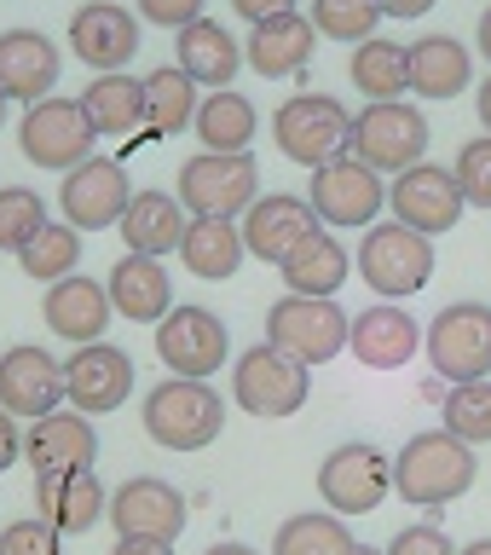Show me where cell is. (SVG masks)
Returning a JSON list of instances; mask_svg holds the SVG:
<instances>
[{"label": "cell", "instance_id": "6da1fadb", "mask_svg": "<svg viewBox=\"0 0 491 555\" xmlns=\"http://www.w3.org/2000/svg\"><path fill=\"white\" fill-rule=\"evenodd\" d=\"M480 463H475V446H463L457 434L445 428H428V434H411L393 457V492L411 503V509H445L457 503L468 486H475Z\"/></svg>", "mask_w": 491, "mask_h": 555}, {"label": "cell", "instance_id": "7a4b0ae2", "mask_svg": "<svg viewBox=\"0 0 491 555\" xmlns=\"http://www.w3.org/2000/svg\"><path fill=\"white\" fill-rule=\"evenodd\" d=\"M225 428V399L208 382L191 376H163L145 393V434L163 451H203Z\"/></svg>", "mask_w": 491, "mask_h": 555}, {"label": "cell", "instance_id": "3957f363", "mask_svg": "<svg viewBox=\"0 0 491 555\" xmlns=\"http://www.w3.org/2000/svg\"><path fill=\"white\" fill-rule=\"evenodd\" d=\"M272 139L289 163L324 168L353 151V111L330 93H295L272 111Z\"/></svg>", "mask_w": 491, "mask_h": 555}, {"label": "cell", "instance_id": "277c9868", "mask_svg": "<svg viewBox=\"0 0 491 555\" xmlns=\"http://www.w3.org/2000/svg\"><path fill=\"white\" fill-rule=\"evenodd\" d=\"M359 278L382 301H405V295L434 284V237L411 232L399 220H376L359 237Z\"/></svg>", "mask_w": 491, "mask_h": 555}, {"label": "cell", "instance_id": "5b68a950", "mask_svg": "<svg viewBox=\"0 0 491 555\" xmlns=\"http://www.w3.org/2000/svg\"><path fill=\"white\" fill-rule=\"evenodd\" d=\"M347 330H353V319L336 301H319V295H277L267 307V347L307 364V371H319L341 353Z\"/></svg>", "mask_w": 491, "mask_h": 555}, {"label": "cell", "instance_id": "8992f818", "mask_svg": "<svg viewBox=\"0 0 491 555\" xmlns=\"http://www.w3.org/2000/svg\"><path fill=\"white\" fill-rule=\"evenodd\" d=\"M428 364L440 371V382L463 388V382L491 376V307L486 301H451L428 319L423 330Z\"/></svg>", "mask_w": 491, "mask_h": 555}, {"label": "cell", "instance_id": "52a82bcc", "mask_svg": "<svg viewBox=\"0 0 491 555\" xmlns=\"http://www.w3.org/2000/svg\"><path fill=\"white\" fill-rule=\"evenodd\" d=\"M307 203H312V215H319V225H336V232H371L376 215L388 208V180L347 151V156H336V163L312 168Z\"/></svg>", "mask_w": 491, "mask_h": 555}, {"label": "cell", "instance_id": "ba28073f", "mask_svg": "<svg viewBox=\"0 0 491 555\" xmlns=\"http://www.w3.org/2000/svg\"><path fill=\"white\" fill-rule=\"evenodd\" d=\"M99 145V128L87 121L81 111V99H41V104H29L24 121H17V151L29 156L35 168H47V173H69V168H81L87 156H93Z\"/></svg>", "mask_w": 491, "mask_h": 555}, {"label": "cell", "instance_id": "9c48e42d", "mask_svg": "<svg viewBox=\"0 0 491 555\" xmlns=\"http://www.w3.org/2000/svg\"><path fill=\"white\" fill-rule=\"evenodd\" d=\"M255 197H260V168H255L249 151H237V156L197 151V156L180 168V203L191 208V215L237 220V215H249Z\"/></svg>", "mask_w": 491, "mask_h": 555}, {"label": "cell", "instance_id": "30bf717a", "mask_svg": "<svg viewBox=\"0 0 491 555\" xmlns=\"http://www.w3.org/2000/svg\"><path fill=\"white\" fill-rule=\"evenodd\" d=\"M353 156L376 173H405L428 156V116L416 104H364L353 116Z\"/></svg>", "mask_w": 491, "mask_h": 555}, {"label": "cell", "instance_id": "8fae6325", "mask_svg": "<svg viewBox=\"0 0 491 555\" xmlns=\"http://www.w3.org/2000/svg\"><path fill=\"white\" fill-rule=\"evenodd\" d=\"M393 492V457L376 451L371 440H347L319 463V498L330 503V515H376L382 498Z\"/></svg>", "mask_w": 491, "mask_h": 555}, {"label": "cell", "instance_id": "7c38bea8", "mask_svg": "<svg viewBox=\"0 0 491 555\" xmlns=\"http://www.w3.org/2000/svg\"><path fill=\"white\" fill-rule=\"evenodd\" d=\"M307 393H312V371H307V364H295V359H284L267 341L249 347V353L237 359V371H232V399L249 416H267V423L295 416L307 405Z\"/></svg>", "mask_w": 491, "mask_h": 555}, {"label": "cell", "instance_id": "4fadbf2b", "mask_svg": "<svg viewBox=\"0 0 491 555\" xmlns=\"http://www.w3.org/2000/svg\"><path fill=\"white\" fill-rule=\"evenodd\" d=\"M156 330V359L168 364L173 376H191V382H208L232 353V330H225L220 312L208 307H173Z\"/></svg>", "mask_w": 491, "mask_h": 555}, {"label": "cell", "instance_id": "5bb4252c", "mask_svg": "<svg viewBox=\"0 0 491 555\" xmlns=\"http://www.w3.org/2000/svg\"><path fill=\"white\" fill-rule=\"evenodd\" d=\"M388 208H393L399 225H411V232H423V237H440V232H451V225L463 220L468 197H463V185H457L451 168L416 163V168H405L388 185Z\"/></svg>", "mask_w": 491, "mask_h": 555}, {"label": "cell", "instance_id": "9a60e30c", "mask_svg": "<svg viewBox=\"0 0 491 555\" xmlns=\"http://www.w3.org/2000/svg\"><path fill=\"white\" fill-rule=\"evenodd\" d=\"M104 520L116 527V538H156V544H173V538L185 532V492L156 475H133L121 480L111 492V509H104Z\"/></svg>", "mask_w": 491, "mask_h": 555}, {"label": "cell", "instance_id": "2e32d148", "mask_svg": "<svg viewBox=\"0 0 491 555\" xmlns=\"http://www.w3.org/2000/svg\"><path fill=\"white\" fill-rule=\"evenodd\" d=\"M128 203H133V180H128L121 163H111V156H87V163L69 168L64 185H59V208H64V220L76 225V232L121 225Z\"/></svg>", "mask_w": 491, "mask_h": 555}, {"label": "cell", "instance_id": "e0dca14e", "mask_svg": "<svg viewBox=\"0 0 491 555\" xmlns=\"http://www.w3.org/2000/svg\"><path fill=\"white\" fill-rule=\"evenodd\" d=\"M312 232H324L319 215H312V203L289 197V191H267V197H255L249 215H243V249L255 260H267V267H284Z\"/></svg>", "mask_w": 491, "mask_h": 555}, {"label": "cell", "instance_id": "ac0fdd59", "mask_svg": "<svg viewBox=\"0 0 491 555\" xmlns=\"http://www.w3.org/2000/svg\"><path fill=\"white\" fill-rule=\"evenodd\" d=\"M133 393V359L111 341H87L64 359V399L81 416H104Z\"/></svg>", "mask_w": 491, "mask_h": 555}, {"label": "cell", "instance_id": "d6986e66", "mask_svg": "<svg viewBox=\"0 0 491 555\" xmlns=\"http://www.w3.org/2000/svg\"><path fill=\"white\" fill-rule=\"evenodd\" d=\"M104 509H111V492L99 486L93 468H52V475H35V515H41L59 538L93 532L104 520Z\"/></svg>", "mask_w": 491, "mask_h": 555}, {"label": "cell", "instance_id": "ffe728a7", "mask_svg": "<svg viewBox=\"0 0 491 555\" xmlns=\"http://www.w3.org/2000/svg\"><path fill=\"white\" fill-rule=\"evenodd\" d=\"M69 47H76V59L93 64L99 76L128 69V59L139 52V17L121 7V0H87V7L69 12Z\"/></svg>", "mask_w": 491, "mask_h": 555}, {"label": "cell", "instance_id": "44dd1931", "mask_svg": "<svg viewBox=\"0 0 491 555\" xmlns=\"http://www.w3.org/2000/svg\"><path fill=\"white\" fill-rule=\"evenodd\" d=\"M64 405V364L47 347H7L0 353V411L41 423Z\"/></svg>", "mask_w": 491, "mask_h": 555}, {"label": "cell", "instance_id": "7402d4cb", "mask_svg": "<svg viewBox=\"0 0 491 555\" xmlns=\"http://www.w3.org/2000/svg\"><path fill=\"white\" fill-rule=\"evenodd\" d=\"M312 52H319L312 17L307 12H284V17H267V24L249 29L243 64H249L260 81H289V76H301V69L312 64Z\"/></svg>", "mask_w": 491, "mask_h": 555}, {"label": "cell", "instance_id": "603a6c76", "mask_svg": "<svg viewBox=\"0 0 491 555\" xmlns=\"http://www.w3.org/2000/svg\"><path fill=\"white\" fill-rule=\"evenodd\" d=\"M347 347H353V359L371 364V371H405L411 353L423 347V324H416L399 301H376V307L353 312Z\"/></svg>", "mask_w": 491, "mask_h": 555}, {"label": "cell", "instance_id": "cb8c5ba5", "mask_svg": "<svg viewBox=\"0 0 491 555\" xmlns=\"http://www.w3.org/2000/svg\"><path fill=\"white\" fill-rule=\"evenodd\" d=\"M111 289L99 284V278H59V284H47V301H41V319L52 336H64L69 347H87V341H104V330H111Z\"/></svg>", "mask_w": 491, "mask_h": 555}, {"label": "cell", "instance_id": "d4e9b609", "mask_svg": "<svg viewBox=\"0 0 491 555\" xmlns=\"http://www.w3.org/2000/svg\"><path fill=\"white\" fill-rule=\"evenodd\" d=\"M64 69V52L47 41L41 29H7L0 35V93L17 104H41L52 99Z\"/></svg>", "mask_w": 491, "mask_h": 555}, {"label": "cell", "instance_id": "484cf974", "mask_svg": "<svg viewBox=\"0 0 491 555\" xmlns=\"http://www.w3.org/2000/svg\"><path fill=\"white\" fill-rule=\"evenodd\" d=\"M104 289H111V307L128 324H163L173 312V278L163 260L151 255H121L111 272H104Z\"/></svg>", "mask_w": 491, "mask_h": 555}, {"label": "cell", "instance_id": "4316f807", "mask_svg": "<svg viewBox=\"0 0 491 555\" xmlns=\"http://www.w3.org/2000/svg\"><path fill=\"white\" fill-rule=\"evenodd\" d=\"M24 451H29L35 475H52V468H93L99 463V428H93V416H81L69 405V411H52L41 423H29Z\"/></svg>", "mask_w": 491, "mask_h": 555}, {"label": "cell", "instance_id": "83f0119b", "mask_svg": "<svg viewBox=\"0 0 491 555\" xmlns=\"http://www.w3.org/2000/svg\"><path fill=\"white\" fill-rule=\"evenodd\" d=\"M180 237H185V203L168 197V191H133L128 215H121V243L128 255H180Z\"/></svg>", "mask_w": 491, "mask_h": 555}, {"label": "cell", "instance_id": "f1b7e54d", "mask_svg": "<svg viewBox=\"0 0 491 555\" xmlns=\"http://www.w3.org/2000/svg\"><path fill=\"white\" fill-rule=\"evenodd\" d=\"M180 69L197 87H232L237 81V69H243V41L225 24H215V17H197V24H185L180 29Z\"/></svg>", "mask_w": 491, "mask_h": 555}, {"label": "cell", "instance_id": "f546056e", "mask_svg": "<svg viewBox=\"0 0 491 555\" xmlns=\"http://www.w3.org/2000/svg\"><path fill=\"white\" fill-rule=\"evenodd\" d=\"M180 260H185L191 278H208V284L237 278V267L249 260V249H243V225H237V220L191 215V220H185V237H180Z\"/></svg>", "mask_w": 491, "mask_h": 555}, {"label": "cell", "instance_id": "4dcf8cb0", "mask_svg": "<svg viewBox=\"0 0 491 555\" xmlns=\"http://www.w3.org/2000/svg\"><path fill=\"white\" fill-rule=\"evenodd\" d=\"M405 64H411V93H423V99H457V93H468V81H475V59H468V47L451 41V35H423V41H411Z\"/></svg>", "mask_w": 491, "mask_h": 555}, {"label": "cell", "instance_id": "1f68e13d", "mask_svg": "<svg viewBox=\"0 0 491 555\" xmlns=\"http://www.w3.org/2000/svg\"><path fill=\"white\" fill-rule=\"evenodd\" d=\"M87 121L99 128V139H128L145 128V76H128V69H111V76H93L81 93Z\"/></svg>", "mask_w": 491, "mask_h": 555}, {"label": "cell", "instance_id": "d6a6232c", "mask_svg": "<svg viewBox=\"0 0 491 555\" xmlns=\"http://www.w3.org/2000/svg\"><path fill=\"white\" fill-rule=\"evenodd\" d=\"M277 272H284L289 295H319V301H336V289L347 284V272H353V255H347V243L336 232H312Z\"/></svg>", "mask_w": 491, "mask_h": 555}, {"label": "cell", "instance_id": "836d02e7", "mask_svg": "<svg viewBox=\"0 0 491 555\" xmlns=\"http://www.w3.org/2000/svg\"><path fill=\"white\" fill-rule=\"evenodd\" d=\"M347 76H353V93H364L371 104H393L399 93H411L405 47L388 41V35H371V41H359L353 59H347Z\"/></svg>", "mask_w": 491, "mask_h": 555}, {"label": "cell", "instance_id": "e575fe53", "mask_svg": "<svg viewBox=\"0 0 491 555\" xmlns=\"http://www.w3.org/2000/svg\"><path fill=\"white\" fill-rule=\"evenodd\" d=\"M197 139H203V151H220V156H237V151H249L255 145V128H260V116H255V104L232 93V87H220V93H203L197 104Z\"/></svg>", "mask_w": 491, "mask_h": 555}, {"label": "cell", "instance_id": "d590c367", "mask_svg": "<svg viewBox=\"0 0 491 555\" xmlns=\"http://www.w3.org/2000/svg\"><path fill=\"white\" fill-rule=\"evenodd\" d=\"M197 104H203V93H197V81H191L180 64L151 69L145 76V133H156V139L185 133L191 121H197Z\"/></svg>", "mask_w": 491, "mask_h": 555}, {"label": "cell", "instance_id": "8d00e7d4", "mask_svg": "<svg viewBox=\"0 0 491 555\" xmlns=\"http://www.w3.org/2000/svg\"><path fill=\"white\" fill-rule=\"evenodd\" d=\"M17 267H24V278H35V284L76 278V267H81V232L69 220H47L41 232L17 249Z\"/></svg>", "mask_w": 491, "mask_h": 555}, {"label": "cell", "instance_id": "74e56055", "mask_svg": "<svg viewBox=\"0 0 491 555\" xmlns=\"http://www.w3.org/2000/svg\"><path fill=\"white\" fill-rule=\"evenodd\" d=\"M347 550H353V532H347V520L330 515V509L289 515L272 538V555H347Z\"/></svg>", "mask_w": 491, "mask_h": 555}, {"label": "cell", "instance_id": "f35d334b", "mask_svg": "<svg viewBox=\"0 0 491 555\" xmlns=\"http://www.w3.org/2000/svg\"><path fill=\"white\" fill-rule=\"evenodd\" d=\"M376 24H382L376 0H312V29L330 35V41H341V47L371 41Z\"/></svg>", "mask_w": 491, "mask_h": 555}, {"label": "cell", "instance_id": "ab89813d", "mask_svg": "<svg viewBox=\"0 0 491 555\" xmlns=\"http://www.w3.org/2000/svg\"><path fill=\"white\" fill-rule=\"evenodd\" d=\"M440 416H445V434H457L463 446H486L491 440V376L451 388Z\"/></svg>", "mask_w": 491, "mask_h": 555}, {"label": "cell", "instance_id": "60d3db41", "mask_svg": "<svg viewBox=\"0 0 491 555\" xmlns=\"http://www.w3.org/2000/svg\"><path fill=\"white\" fill-rule=\"evenodd\" d=\"M47 225V203L29 185H0V249H24V243Z\"/></svg>", "mask_w": 491, "mask_h": 555}, {"label": "cell", "instance_id": "b9f144b4", "mask_svg": "<svg viewBox=\"0 0 491 555\" xmlns=\"http://www.w3.org/2000/svg\"><path fill=\"white\" fill-rule=\"evenodd\" d=\"M451 173H457L468 208H486V215H491V133L468 139V145L457 151V168H451Z\"/></svg>", "mask_w": 491, "mask_h": 555}, {"label": "cell", "instance_id": "7bdbcfd3", "mask_svg": "<svg viewBox=\"0 0 491 555\" xmlns=\"http://www.w3.org/2000/svg\"><path fill=\"white\" fill-rule=\"evenodd\" d=\"M0 555H64V538L52 532L41 515H24L0 532Z\"/></svg>", "mask_w": 491, "mask_h": 555}, {"label": "cell", "instance_id": "ee69618b", "mask_svg": "<svg viewBox=\"0 0 491 555\" xmlns=\"http://www.w3.org/2000/svg\"><path fill=\"white\" fill-rule=\"evenodd\" d=\"M382 555H457V544H451L434 520H423V527H399Z\"/></svg>", "mask_w": 491, "mask_h": 555}, {"label": "cell", "instance_id": "f6af8a7d", "mask_svg": "<svg viewBox=\"0 0 491 555\" xmlns=\"http://www.w3.org/2000/svg\"><path fill=\"white\" fill-rule=\"evenodd\" d=\"M208 0H139V24H156V29H173L180 35L185 24H197Z\"/></svg>", "mask_w": 491, "mask_h": 555}, {"label": "cell", "instance_id": "bcb514c9", "mask_svg": "<svg viewBox=\"0 0 491 555\" xmlns=\"http://www.w3.org/2000/svg\"><path fill=\"white\" fill-rule=\"evenodd\" d=\"M232 12L243 17V24H267V17H284V12H295V0H232Z\"/></svg>", "mask_w": 491, "mask_h": 555}, {"label": "cell", "instance_id": "7dc6e473", "mask_svg": "<svg viewBox=\"0 0 491 555\" xmlns=\"http://www.w3.org/2000/svg\"><path fill=\"white\" fill-rule=\"evenodd\" d=\"M17 457H24V434H17L12 411H0V468H12Z\"/></svg>", "mask_w": 491, "mask_h": 555}, {"label": "cell", "instance_id": "c3c4849f", "mask_svg": "<svg viewBox=\"0 0 491 555\" xmlns=\"http://www.w3.org/2000/svg\"><path fill=\"white\" fill-rule=\"evenodd\" d=\"M376 7H382V17H399V24H411V17L434 12L440 0H376Z\"/></svg>", "mask_w": 491, "mask_h": 555}, {"label": "cell", "instance_id": "681fc988", "mask_svg": "<svg viewBox=\"0 0 491 555\" xmlns=\"http://www.w3.org/2000/svg\"><path fill=\"white\" fill-rule=\"evenodd\" d=\"M111 555H173V544H156V538H116Z\"/></svg>", "mask_w": 491, "mask_h": 555}, {"label": "cell", "instance_id": "f907efd6", "mask_svg": "<svg viewBox=\"0 0 491 555\" xmlns=\"http://www.w3.org/2000/svg\"><path fill=\"white\" fill-rule=\"evenodd\" d=\"M475 111H480V128L491 133V76L480 81V93H475Z\"/></svg>", "mask_w": 491, "mask_h": 555}, {"label": "cell", "instance_id": "816d5d0a", "mask_svg": "<svg viewBox=\"0 0 491 555\" xmlns=\"http://www.w3.org/2000/svg\"><path fill=\"white\" fill-rule=\"evenodd\" d=\"M475 41H480V52H486V64H491V7L480 12V29H475Z\"/></svg>", "mask_w": 491, "mask_h": 555}, {"label": "cell", "instance_id": "f5cc1de1", "mask_svg": "<svg viewBox=\"0 0 491 555\" xmlns=\"http://www.w3.org/2000/svg\"><path fill=\"white\" fill-rule=\"evenodd\" d=\"M203 555H260V550H249V544H232V538H225V544H208Z\"/></svg>", "mask_w": 491, "mask_h": 555}, {"label": "cell", "instance_id": "db71d44e", "mask_svg": "<svg viewBox=\"0 0 491 555\" xmlns=\"http://www.w3.org/2000/svg\"><path fill=\"white\" fill-rule=\"evenodd\" d=\"M457 555H491V538H480V544H468V550H457Z\"/></svg>", "mask_w": 491, "mask_h": 555}, {"label": "cell", "instance_id": "11a10c76", "mask_svg": "<svg viewBox=\"0 0 491 555\" xmlns=\"http://www.w3.org/2000/svg\"><path fill=\"white\" fill-rule=\"evenodd\" d=\"M347 555H382L376 544H353V550H347Z\"/></svg>", "mask_w": 491, "mask_h": 555}, {"label": "cell", "instance_id": "9f6ffc18", "mask_svg": "<svg viewBox=\"0 0 491 555\" xmlns=\"http://www.w3.org/2000/svg\"><path fill=\"white\" fill-rule=\"evenodd\" d=\"M7 104H12V99H7V93H0V121H7Z\"/></svg>", "mask_w": 491, "mask_h": 555}]
</instances>
